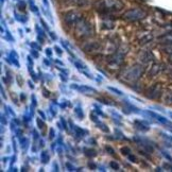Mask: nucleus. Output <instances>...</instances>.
I'll return each instance as SVG.
<instances>
[{"label": "nucleus", "mask_w": 172, "mask_h": 172, "mask_svg": "<svg viewBox=\"0 0 172 172\" xmlns=\"http://www.w3.org/2000/svg\"><path fill=\"white\" fill-rule=\"evenodd\" d=\"M94 8L102 13H114L123 9V3L120 0H97Z\"/></svg>", "instance_id": "f257e3e1"}, {"label": "nucleus", "mask_w": 172, "mask_h": 172, "mask_svg": "<svg viewBox=\"0 0 172 172\" xmlns=\"http://www.w3.org/2000/svg\"><path fill=\"white\" fill-rule=\"evenodd\" d=\"M147 16V12L142 9L139 8H134L130 9V10L125 11L122 17L127 21H131V22H135V21H139L143 19Z\"/></svg>", "instance_id": "20e7f679"}, {"label": "nucleus", "mask_w": 172, "mask_h": 172, "mask_svg": "<svg viewBox=\"0 0 172 172\" xmlns=\"http://www.w3.org/2000/svg\"><path fill=\"white\" fill-rule=\"evenodd\" d=\"M78 89H79V91L84 94V95H90L91 93H96V90L94 89V88H90V87H88V86H81V87H79Z\"/></svg>", "instance_id": "6e6552de"}, {"label": "nucleus", "mask_w": 172, "mask_h": 172, "mask_svg": "<svg viewBox=\"0 0 172 172\" xmlns=\"http://www.w3.org/2000/svg\"><path fill=\"white\" fill-rule=\"evenodd\" d=\"M94 27L89 21L86 19H81L76 26H74V35L79 40H86L94 34Z\"/></svg>", "instance_id": "f03ea898"}, {"label": "nucleus", "mask_w": 172, "mask_h": 172, "mask_svg": "<svg viewBox=\"0 0 172 172\" xmlns=\"http://www.w3.org/2000/svg\"><path fill=\"white\" fill-rule=\"evenodd\" d=\"M159 87L158 86H153V87H151L150 89L148 90V93H147V97L148 98H151V99H154L156 98L157 95H159Z\"/></svg>", "instance_id": "0eeeda50"}, {"label": "nucleus", "mask_w": 172, "mask_h": 172, "mask_svg": "<svg viewBox=\"0 0 172 172\" xmlns=\"http://www.w3.org/2000/svg\"><path fill=\"white\" fill-rule=\"evenodd\" d=\"M83 50H84L85 52H88V53L97 52V51L100 50V42H86V44L83 46Z\"/></svg>", "instance_id": "423d86ee"}, {"label": "nucleus", "mask_w": 172, "mask_h": 172, "mask_svg": "<svg viewBox=\"0 0 172 172\" xmlns=\"http://www.w3.org/2000/svg\"><path fill=\"white\" fill-rule=\"evenodd\" d=\"M121 152L123 155H129V153L127 152H130V149L129 148H122L121 149Z\"/></svg>", "instance_id": "9d476101"}, {"label": "nucleus", "mask_w": 172, "mask_h": 172, "mask_svg": "<svg viewBox=\"0 0 172 172\" xmlns=\"http://www.w3.org/2000/svg\"><path fill=\"white\" fill-rule=\"evenodd\" d=\"M81 19H82V14L77 10L68 11V12H66V13L63 15L64 22L69 27L76 26Z\"/></svg>", "instance_id": "39448f33"}, {"label": "nucleus", "mask_w": 172, "mask_h": 172, "mask_svg": "<svg viewBox=\"0 0 172 172\" xmlns=\"http://www.w3.org/2000/svg\"><path fill=\"white\" fill-rule=\"evenodd\" d=\"M143 72V68L140 65H133L123 72V79L125 82L134 83L136 82Z\"/></svg>", "instance_id": "7ed1b4c3"}, {"label": "nucleus", "mask_w": 172, "mask_h": 172, "mask_svg": "<svg viewBox=\"0 0 172 172\" xmlns=\"http://www.w3.org/2000/svg\"><path fill=\"white\" fill-rule=\"evenodd\" d=\"M70 3L79 6H85L88 3V0H70Z\"/></svg>", "instance_id": "1a4fd4ad"}, {"label": "nucleus", "mask_w": 172, "mask_h": 172, "mask_svg": "<svg viewBox=\"0 0 172 172\" xmlns=\"http://www.w3.org/2000/svg\"><path fill=\"white\" fill-rule=\"evenodd\" d=\"M111 167H112V168H114V169H118V168H119V166H118V164H117V163L112 162V163H111Z\"/></svg>", "instance_id": "9b49d317"}]
</instances>
